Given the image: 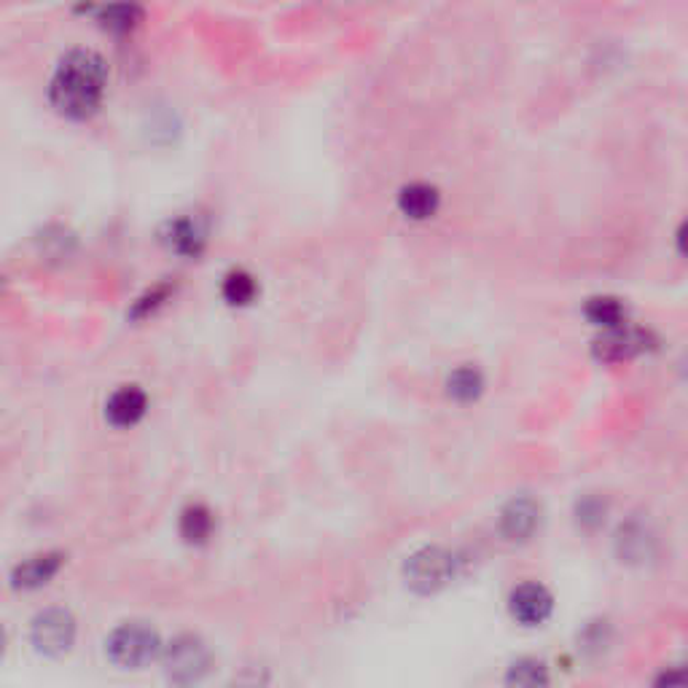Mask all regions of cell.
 <instances>
[{
    "mask_svg": "<svg viewBox=\"0 0 688 688\" xmlns=\"http://www.w3.org/2000/svg\"><path fill=\"white\" fill-rule=\"evenodd\" d=\"M108 65L92 49H73L49 82V103L63 119L86 121L97 114L106 100Z\"/></svg>",
    "mask_w": 688,
    "mask_h": 688,
    "instance_id": "obj_1",
    "label": "cell"
},
{
    "mask_svg": "<svg viewBox=\"0 0 688 688\" xmlns=\"http://www.w3.org/2000/svg\"><path fill=\"white\" fill-rule=\"evenodd\" d=\"M106 654L116 667L140 669L162 654V641L153 626L143 622L119 624L106 641Z\"/></svg>",
    "mask_w": 688,
    "mask_h": 688,
    "instance_id": "obj_2",
    "label": "cell"
},
{
    "mask_svg": "<svg viewBox=\"0 0 688 688\" xmlns=\"http://www.w3.org/2000/svg\"><path fill=\"white\" fill-rule=\"evenodd\" d=\"M162 665L172 684L192 686L211 673L213 656L200 635H178L162 648Z\"/></svg>",
    "mask_w": 688,
    "mask_h": 688,
    "instance_id": "obj_3",
    "label": "cell"
},
{
    "mask_svg": "<svg viewBox=\"0 0 688 688\" xmlns=\"http://www.w3.org/2000/svg\"><path fill=\"white\" fill-rule=\"evenodd\" d=\"M76 619H73L71 611L65 608H46L30 624V643L33 648L43 656H52V659H60L76 643Z\"/></svg>",
    "mask_w": 688,
    "mask_h": 688,
    "instance_id": "obj_4",
    "label": "cell"
},
{
    "mask_svg": "<svg viewBox=\"0 0 688 688\" xmlns=\"http://www.w3.org/2000/svg\"><path fill=\"white\" fill-rule=\"evenodd\" d=\"M404 576H407V583L415 592L433 594L452 581L454 557L441 546H426V549L415 551L407 559Z\"/></svg>",
    "mask_w": 688,
    "mask_h": 688,
    "instance_id": "obj_5",
    "label": "cell"
},
{
    "mask_svg": "<svg viewBox=\"0 0 688 688\" xmlns=\"http://www.w3.org/2000/svg\"><path fill=\"white\" fill-rule=\"evenodd\" d=\"M651 344H654V336L648 331L616 325V329H605V334L594 342V358L602 364H622V361H632L635 355L645 353Z\"/></svg>",
    "mask_w": 688,
    "mask_h": 688,
    "instance_id": "obj_6",
    "label": "cell"
},
{
    "mask_svg": "<svg viewBox=\"0 0 688 688\" xmlns=\"http://www.w3.org/2000/svg\"><path fill=\"white\" fill-rule=\"evenodd\" d=\"M508 608H512V616L519 624L540 626L544 622H549L551 611H555V598H551V592L544 583L527 581L514 589Z\"/></svg>",
    "mask_w": 688,
    "mask_h": 688,
    "instance_id": "obj_7",
    "label": "cell"
},
{
    "mask_svg": "<svg viewBox=\"0 0 688 688\" xmlns=\"http://www.w3.org/2000/svg\"><path fill=\"white\" fill-rule=\"evenodd\" d=\"M540 525V506L533 497L522 495L506 503V508L501 512V533L503 538L512 540V544H525L533 538V533Z\"/></svg>",
    "mask_w": 688,
    "mask_h": 688,
    "instance_id": "obj_8",
    "label": "cell"
},
{
    "mask_svg": "<svg viewBox=\"0 0 688 688\" xmlns=\"http://www.w3.org/2000/svg\"><path fill=\"white\" fill-rule=\"evenodd\" d=\"M63 565H65L63 551H43V555L24 559V562H20L11 570V587H14L17 592H33V589L46 587V583L63 570Z\"/></svg>",
    "mask_w": 688,
    "mask_h": 688,
    "instance_id": "obj_9",
    "label": "cell"
},
{
    "mask_svg": "<svg viewBox=\"0 0 688 688\" xmlns=\"http://www.w3.org/2000/svg\"><path fill=\"white\" fill-rule=\"evenodd\" d=\"M149 411V396H146L143 387L138 385H125L119 390L110 393L106 401V420L116 428H132Z\"/></svg>",
    "mask_w": 688,
    "mask_h": 688,
    "instance_id": "obj_10",
    "label": "cell"
},
{
    "mask_svg": "<svg viewBox=\"0 0 688 688\" xmlns=\"http://www.w3.org/2000/svg\"><path fill=\"white\" fill-rule=\"evenodd\" d=\"M162 243L168 245L172 254L183 258H200L202 250H205L207 237L194 218H175L164 224Z\"/></svg>",
    "mask_w": 688,
    "mask_h": 688,
    "instance_id": "obj_11",
    "label": "cell"
},
{
    "mask_svg": "<svg viewBox=\"0 0 688 688\" xmlns=\"http://www.w3.org/2000/svg\"><path fill=\"white\" fill-rule=\"evenodd\" d=\"M441 207V192L430 183H409L398 192V211L407 215L409 221H428L439 213Z\"/></svg>",
    "mask_w": 688,
    "mask_h": 688,
    "instance_id": "obj_12",
    "label": "cell"
},
{
    "mask_svg": "<svg viewBox=\"0 0 688 688\" xmlns=\"http://www.w3.org/2000/svg\"><path fill=\"white\" fill-rule=\"evenodd\" d=\"M95 20L116 35H127L143 22V9L135 0H110L95 9Z\"/></svg>",
    "mask_w": 688,
    "mask_h": 688,
    "instance_id": "obj_13",
    "label": "cell"
},
{
    "mask_svg": "<svg viewBox=\"0 0 688 688\" xmlns=\"http://www.w3.org/2000/svg\"><path fill=\"white\" fill-rule=\"evenodd\" d=\"M178 533L189 546H205L215 533V516L205 503H189L178 519Z\"/></svg>",
    "mask_w": 688,
    "mask_h": 688,
    "instance_id": "obj_14",
    "label": "cell"
},
{
    "mask_svg": "<svg viewBox=\"0 0 688 688\" xmlns=\"http://www.w3.org/2000/svg\"><path fill=\"white\" fill-rule=\"evenodd\" d=\"M221 297L229 307H250L258 297V280L245 269H232L221 282Z\"/></svg>",
    "mask_w": 688,
    "mask_h": 688,
    "instance_id": "obj_15",
    "label": "cell"
},
{
    "mask_svg": "<svg viewBox=\"0 0 688 688\" xmlns=\"http://www.w3.org/2000/svg\"><path fill=\"white\" fill-rule=\"evenodd\" d=\"M447 393L458 404H471L476 401L484 393V374L476 366H460L454 368L447 379Z\"/></svg>",
    "mask_w": 688,
    "mask_h": 688,
    "instance_id": "obj_16",
    "label": "cell"
},
{
    "mask_svg": "<svg viewBox=\"0 0 688 688\" xmlns=\"http://www.w3.org/2000/svg\"><path fill=\"white\" fill-rule=\"evenodd\" d=\"M583 315H587L589 323L600 325V329H616V325H624L626 321V307L616 297H594L583 307Z\"/></svg>",
    "mask_w": 688,
    "mask_h": 688,
    "instance_id": "obj_17",
    "label": "cell"
},
{
    "mask_svg": "<svg viewBox=\"0 0 688 688\" xmlns=\"http://www.w3.org/2000/svg\"><path fill=\"white\" fill-rule=\"evenodd\" d=\"M651 546H654V538L645 530L641 522H630L619 530V551H622V559H630V562H641V559L651 557Z\"/></svg>",
    "mask_w": 688,
    "mask_h": 688,
    "instance_id": "obj_18",
    "label": "cell"
},
{
    "mask_svg": "<svg viewBox=\"0 0 688 688\" xmlns=\"http://www.w3.org/2000/svg\"><path fill=\"white\" fill-rule=\"evenodd\" d=\"M506 680L512 686H546L549 684V669L540 659H519L508 669Z\"/></svg>",
    "mask_w": 688,
    "mask_h": 688,
    "instance_id": "obj_19",
    "label": "cell"
},
{
    "mask_svg": "<svg viewBox=\"0 0 688 688\" xmlns=\"http://www.w3.org/2000/svg\"><path fill=\"white\" fill-rule=\"evenodd\" d=\"M170 297H172V286H168V282L151 288V291H146L143 297L135 301L132 310H129V318H132V321H146V318H151L159 307L168 304Z\"/></svg>",
    "mask_w": 688,
    "mask_h": 688,
    "instance_id": "obj_20",
    "label": "cell"
},
{
    "mask_svg": "<svg viewBox=\"0 0 688 688\" xmlns=\"http://www.w3.org/2000/svg\"><path fill=\"white\" fill-rule=\"evenodd\" d=\"M576 516L583 527H598L605 519V503L600 501L598 495H587L581 497L579 506H576Z\"/></svg>",
    "mask_w": 688,
    "mask_h": 688,
    "instance_id": "obj_21",
    "label": "cell"
},
{
    "mask_svg": "<svg viewBox=\"0 0 688 688\" xmlns=\"http://www.w3.org/2000/svg\"><path fill=\"white\" fill-rule=\"evenodd\" d=\"M678 250L688 258V221H684L678 229Z\"/></svg>",
    "mask_w": 688,
    "mask_h": 688,
    "instance_id": "obj_22",
    "label": "cell"
},
{
    "mask_svg": "<svg viewBox=\"0 0 688 688\" xmlns=\"http://www.w3.org/2000/svg\"><path fill=\"white\" fill-rule=\"evenodd\" d=\"M659 684H667V686H673V684H688V675H686V673H684V675H678V673L662 675Z\"/></svg>",
    "mask_w": 688,
    "mask_h": 688,
    "instance_id": "obj_23",
    "label": "cell"
}]
</instances>
